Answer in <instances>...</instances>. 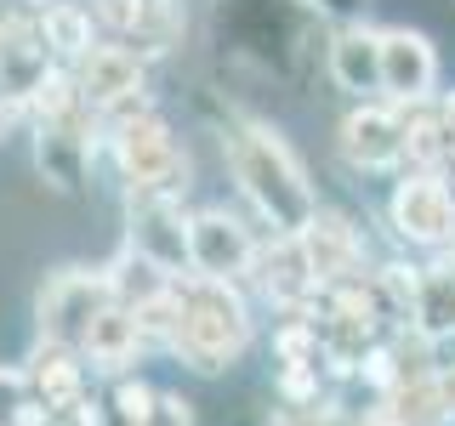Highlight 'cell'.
Here are the masks:
<instances>
[{
  "instance_id": "obj_1",
  "label": "cell",
  "mask_w": 455,
  "mask_h": 426,
  "mask_svg": "<svg viewBox=\"0 0 455 426\" xmlns=\"http://www.w3.org/2000/svg\"><path fill=\"white\" fill-rule=\"evenodd\" d=\"M165 330L171 352H182L194 369H222L228 359H239L251 341V319L239 307V296L222 279H199L194 284H171V296L154 312H142V330Z\"/></svg>"
},
{
  "instance_id": "obj_2",
  "label": "cell",
  "mask_w": 455,
  "mask_h": 426,
  "mask_svg": "<svg viewBox=\"0 0 455 426\" xmlns=\"http://www.w3.org/2000/svg\"><path fill=\"white\" fill-rule=\"evenodd\" d=\"M228 165H234L239 188L284 239H296L313 222V188L296 165V154L267 131V125H239L228 137Z\"/></svg>"
},
{
  "instance_id": "obj_3",
  "label": "cell",
  "mask_w": 455,
  "mask_h": 426,
  "mask_svg": "<svg viewBox=\"0 0 455 426\" xmlns=\"http://www.w3.org/2000/svg\"><path fill=\"white\" fill-rule=\"evenodd\" d=\"M114 307V290H108V273H85V267H68V273L46 279V290H40V335L57 341V347L80 352L85 335H92V324L103 319Z\"/></svg>"
},
{
  "instance_id": "obj_4",
  "label": "cell",
  "mask_w": 455,
  "mask_h": 426,
  "mask_svg": "<svg viewBox=\"0 0 455 426\" xmlns=\"http://www.w3.org/2000/svg\"><path fill=\"white\" fill-rule=\"evenodd\" d=\"M120 165H125V177H132V188L137 193H177V148H171V131L154 114H137V120H125L120 125Z\"/></svg>"
},
{
  "instance_id": "obj_5",
  "label": "cell",
  "mask_w": 455,
  "mask_h": 426,
  "mask_svg": "<svg viewBox=\"0 0 455 426\" xmlns=\"http://www.w3.org/2000/svg\"><path fill=\"white\" fill-rule=\"evenodd\" d=\"M251 262H256V245L228 210H199L188 222V267L199 279H222L228 284V279L251 273Z\"/></svg>"
},
{
  "instance_id": "obj_6",
  "label": "cell",
  "mask_w": 455,
  "mask_h": 426,
  "mask_svg": "<svg viewBox=\"0 0 455 426\" xmlns=\"http://www.w3.org/2000/svg\"><path fill=\"white\" fill-rule=\"evenodd\" d=\"M132 250L148 256L160 273L177 279L188 267V222L165 193H137L132 199Z\"/></svg>"
},
{
  "instance_id": "obj_7",
  "label": "cell",
  "mask_w": 455,
  "mask_h": 426,
  "mask_svg": "<svg viewBox=\"0 0 455 426\" xmlns=\"http://www.w3.org/2000/svg\"><path fill=\"white\" fill-rule=\"evenodd\" d=\"M438 80V57L416 28H387L381 35V91L398 103H421Z\"/></svg>"
},
{
  "instance_id": "obj_8",
  "label": "cell",
  "mask_w": 455,
  "mask_h": 426,
  "mask_svg": "<svg viewBox=\"0 0 455 426\" xmlns=\"http://www.w3.org/2000/svg\"><path fill=\"white\" fill-rule=\"evenodd\" d=\"M393 222H398V233L421 239V245H444L455 233V199L438 177H410L393 193Z\"/></svg>"
},
{
  "instance_id": "obj_9",
  "label": "cell",
  "mask_w": 455,
  "mask_h": 426,
  "mask_svg": "<svg viewBox=\"0 0 455 426\" xmlns=\"http://www.w3.org/2000/svg\"><path fill=\"white\" fill-rule=\"evenodd\" d=\"M137 80H142V68L125 46H92L80 57V97L97 108L120 103V97H137Z\"/></svg>"
},
{
  "instance_id": "obj_10",
  "label": "cell",
  "mask_w": 455,
  "mask_h": 426,
  "mask_svg": "<svg viewBox=\"0 0 455 426\" xmlns=\"http://www.w3.org/2000/svg\"><path fill=\"white\" fill-rule=\"evenodd\" d=\"M341 154H347L353 165H364V170H381V165H393L398 154H404V125H398L393 114H381V108H364V114H353V120L341 125Z\"/></svg>"
},
{
  "instance_id": "obj_11",
  "label": "cell",
  "mask_w": 455,
  "mask_h": 426,
  "mask_svg": "<svg viewBox=\"0 0 455 426\" xmlns=\"http://www.w3.org/2000/svg\"><path fill=\"white\" fill-rule=\"evenodd\" d=\"M331 75L341 91L364 97V91H381V35L370 28H341L336 46H331Z\"/></svg>"
},
{
  "instance_id": "obj_12",
  "label": "cell",
  "mask_w": 455,
  "mask_h": 426,
  "mask_svg": "<svg viewBox=\"0 0 455 426\" xmlns=\"http://www.w3.org/2000/svg\"><path fill=\"white\" fill-rule=\"evenodd\" d=\"M108 290H114V307H125V312H154L171 296V273H160V267L148 262V256H137V250H125L120 262L108 267Z\"/></svg>"
},
{
  "instance_id": "obj_13",
  "label": "cell",
  "mask_w": 455,
  "mask_h": 426,
  "mask_svg": "<svg viewBox=\"0 0 455 426\" xmlns=\"http://www.w3.org/2000/svg\"><path fill=\"white\" fill-rule=\"evenodd\" d=\"M23 375H28V392H35L46 409H68L80 398V364H75V352L57 347V341H46V347L35 352V369H23Z\"/></svg>"
},
{
  "instance_id": "obj_14",
  "label": "cell",
  "mask_w": 455,
  "mask_h": 426,
  "mask_svg": "<svg viewBox=\"0 0 455 426\" xmlns=\"http://www.w3.org/2000/svg\"><path fill=\"white\" fill-rule=\"evenodd\" d=\"M137 341H142V319L125 312V307H108L103 319L92 324V335H85L80 352H92V364H103V369H125L132 352H137Z\"/></svg>"
},
{
  "instance_id": "obj_15",
  "label": "cell",
  "mask_w": 455,
  "mask_h": 426,
  "mask_svg": "<svg viewBox=\"0 0 455 426\" xmlns=\"http://www.w3.org/2000/svg\"><path fill=\"white\" fill-rule=\"evenodd\" d=\"M296 239L307 245V267H313V279H341V273L353 267V233H347V222H336V217H313Z\"/></svg>"
},
{
  "instance_id": "obj_16",
  "label": "cell",
  "mask_w": 455,
  "mask_h": 426,
  "mask_svg": "<svg viewBox=\"0 0 455 426\" xmlns=\"http://www.w3.org/2000/svg\"><path fill=\"white\" fill-rule=\"evenodd\" d=\"M40 46L63 51V57H85V51H92V12L46 6V18H40Z\"/></svg>"
},
{
  "instance_id": "obj_17",
  "label": "cell",
  "mask_w": 455,
  "mask_h": 426,
  "mask_svg": "<svg viewBox=\"0 0 455 426\" xmlns=\"http://www.w3.org/2000/svg\"><path fill=\"white\" fill-rule=\"evenodd\" d=\"M416 312H421V324H427L433 335L455 330V279H450V273L427 279V284H421V296H416Z\"/></svg>"
},
{
  "instance_id": "obj_18",
  "label": "cell",
  "mask_w": 455,
  "mask_h": 426,
  "mask_svg": "<svg viewBox=\"0 0 455 426\" xmlns=\"http://www.w3.org/2000/svg\"><path fill=\"white\" fill-rule=\"evenodd\" d=\"M0 426H35V392L23 369H0Z\"/></svg>"
},
{
  "instance_id": "obj_19",
  "label": "cell",
  "mask_w": 455,
  "mask_h": 426,
  "mask_svg": "<svg viewBox=\"0 0 455 426\" xmlns=\"http://www.w3.org/2000/svg\"><path fill=\"white\" fill-rule=\"evenodd\" d=\"M142 12H148V0H92V18L108 28V35H132L142 28Z\"/></svg>"
},
{
  "instance_id": "obj_20",
  "label": "cell",
  "mask_w": 455,
  "mask_h": 426,
  "mask_svg": "<svg viewBox=\"0 0 455 426\" xmlns=\"http://www.w3.org/2000/svg\"><path fill=\"white\" fill-rule=\"evenodd\" d=\"M148 409H154V392H148V387H132V381H125V387H120V415L132 421V426H142V421H148Z\"/></svg>"
},
{
  "instance_id": "obj_21",
  "label": "cell",
  "mask_w": 455,
  "mask_h": 426,
  "mask_svg": "<svg viewBox=\"0 0 455 426\" xmlns=\"http://www.w3.org/2000/svg\"><path fill=\"white\" fill-rule=\"evenodd\" d=\"M142 426H188V404H177V398H154V409H148Z\"/></svg>"
},
{
  "instance_id": "obj_22",
  "label": "cell",
  "mask_w": 455,
  "mask_h": 426,
  "mask_svg": "<svg viewBox=\"0 0 455 426\" xmlns=\"http://www.w3.org/2000/svg\"><path fill=\"white\" fill-rule=\"evenodd\" d=\"M307 6H324V12H353L359 0H307Z\"/></svg>"
},
{
  "instance_id": "obj_23",
  "label": "cell",
  "mask_w": 455,
  "mask_h": 426,
  "mask_svg": "<svg viewBox=\"0 0 455 426\" xmlns=\"http://www.w3.org/2000/svg\"><path fill=\"white\" fill-rule=\"evenodd\" d=\"M0 103H6V97H0Z\"/></svg>"
}]
</instances>
